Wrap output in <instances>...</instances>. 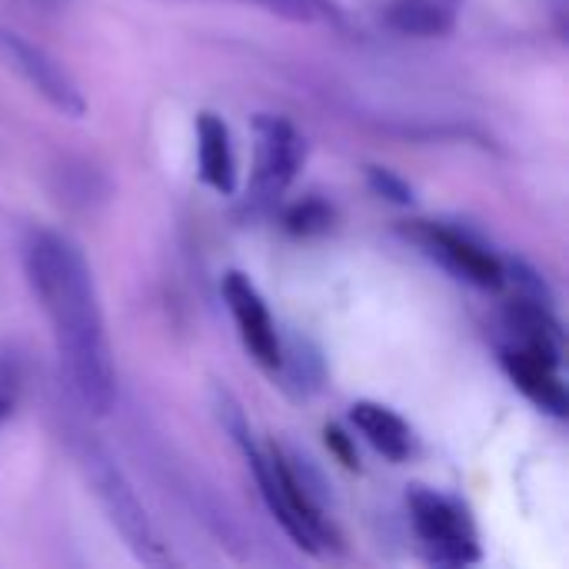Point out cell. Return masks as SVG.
I'll return each instance as SVG.
<instances>
[{
    "instance_id": "obj_18",
    "label": "cell",
    "mask_w": 569,
    "mask_h": 569,
    "mask_svg": "<svg viewBox=\"0 0 569 569\" xmlns=\"http://www.w3.org/2000/svg\"><path fill=\"white\" fill-rule=\"evenodd\" d=\"M320 3H327V7H333V10H340V3H337V0H320Z\"/></svg>"
},
{
    "instance_id": "obj_4",
    "label": "cell",
    "mask_w": 569,
    "mask_h": 569,
    "mask_svg": "<svg viewBox=\"0 0 569 569\" xmlns=\"http://www.w3.org/2000/svg\"><path fill=\"white\" fill-rule=\"evenodd\" d=\"M307 143L300 130L277 113H260L253 120V177L247 187V210L270 213L287 187L297 180V170L303 167Z\"/></svg>"
},
{
    "instance_id": "obj_3",
    "label": "cell",
    "mask_w": 569,
    "mask_h": 569,
    "mask_svg": "<svg viewBox=\"0 0 569 569\" xmlns=\"http://www.w3.org/2000/svg\"><path fill=\"white\" fill-rule=\"evenodd\" d=\"M407 510L430 567H470L483 560L477 527L460 500L430 487H413L407 493Z\"/></svg>"
},
{
    "instance_id": "obj_2",
    "label": "cell",
    "mask_w": 569,
    "mask_h": 569,
    "mask_svg": "<svg viewBox=\"0 0 569 569\" xmlns=\"http://www.w3.org/2000/svg\"><path fill=\"white\" fill-rule=\"evenodd\" d=\"M73 453H77V467H80L93 500L100 503L103 517L120 533V540L130 547V553L140 563H153V567L170 563V557H167V550L160 543L157 527L150 523L137 490L130 487L123 470L113 463V457L97 440H90V437H80Z\"/></svg>"
},
{
    "instance_id": "obj_17",
    "label": "cell",
    "mask_w": 569,
    "mask_h": 569,
    "mask_svg": "<svg viewBox=\"0 0 569 569\" xmlns=\"http://www.w3.org/2000/svg\"><path fill=\"white\" fill-rule=\"evenodd\" d=\"M323 440H327V447H330V453L347 467V470H357L360 467V457H357V443H353V437H347L340 427H327L323 430Z\"/></svg>"
},
{
    "instance_id": "obj_13",
    "label": "cell",
    "mask_w": 569,
    "mask_h": 569,
    "mask_svg": "<svg viewBox=\"0 0 569 569\" xmlns=\"http://www.w3.org/2000/svg\"><path fill=\"white\" fill-rule=\"evenodd\" d=\"M283 227L293 237H320L333 227V207L320 197H303L283 210Z\"/></svg>"
},
{
    "instance_id": "obj_16",
    "label": "cell",
    "mask_w": 569,
    "mask_h": 569,
    "mask_svg": "<svg viewBox=\"0 0 569 569\" xmlns=\"http://www.w3.org/2000/svg\"><path fill=\"white\" fill-rule=\"evenodd\" d=\"M367 183H370V190L377 197H383V200H390L397 207H410L413 203V187L400 173H393L387 167H367Z\"/></svg>"
},
{
    "instance_id": "obj_5",
    "label": "cell",
    "mask_w": 569,
    "mask_h": 569,
    "mask_svg": "<svg viewBox=\"0 0 569 569\" xmlns=\"http://www.w3.org/2000/svg\"><path fill=\"white\" fill-rule=\"evenodd\" d=\"M403 233L427 257H433L443 270H450L457 280H467L480 290H500L507 283L503 260L483 240H477L470 230L437 223V220H413L403 227Z\"/></svg>"
},
{
    "instance_id": "obj_1",
    "label": "cell",
    "mask_w": 569,
    "mask_h": 569,
    "mask_svg": "<svg viewBox=\"0 0 569 569\" xmlns=\"http://www.w3.org/2000/svg\"><path fill=\"white\" fill-rule=\"evenodd\" d=\"M23 273L50 320L70 393L93 417L110 413L117 403V370L83 250L57 230H37L23 247Z\"/></svg>"
},
{
    "instance_id": "obj_10",
    "label": "cell",
    "mask_w": 569,
    "mask_h": 569,
    "mask_svg": "<svg viewBox=\"0 0 569 569\" xmlns=\"http://www.w3.org/2000/svg\"><path fill=\"white\" fill-rule=\"evenodd\" d=\"M197 163H200V180L230 197L237 190V157H233V143H230V130L223 123V117L203 110L197 117Z\"/></svg>"
},
{
    "instance_id": "obj_12",
    "label": "cell",
    "mask_w": 569,
    "mask_h": 569,
    "mask_svg": "<svg viewBox=\"0 0 569 569\" xmlns=\"http://www.w3.org/2000/svg\"><path fill=\"white\" fill-rule=\"evenodd\" d=\"M273 377L283 380L280 387L287 393H293L297 400H307V397H313L323 387V377H327L323 357L307 340H293V343H283L280 340V363H277Z\"/></svg>"
},
{
    "instance_id": "obj_9",
    "label": "cell",
    "mask_w": 569,
    "mask_h": 569,
    "mask_svg": "<svg viewBox=\"0 0 569 569\" xmlns=\"http://www.w3.org/2000/svg\"><path fill=\"white\" fill-rule=\"evenodd\" d=\"M350 423L390 463H403V460H410L417 453V437H413L410 423L397 410H390L383 403H373V400L353 403L350 407Z\"/></svg>"
},
{
    "instance_id": "obj_6",
    "label": "cell",
    "mask_w": 569,
    "mask_h": 569,
    "mask_svg": "<svg viewBox=\"0 0 569 569\" xmlns=\"http://www.w3.org/2000/svg\"><path fill=\"white\" fill-rule=\"evenodd\" d=\"M0 57L63 117L80 120L87 113V100L80 83L70 77V70L50 57L43 47L30 43L27 37L13 33V30H0Z\"/></svg>"
},
{
    "instance_id": "obj_8",
    "label": "cell",
    "mask_w": 569,
    "mask_h": 569,
    "mask_svg": "<svg viewBox=\"0 0 569 569\" xmlns=\"http://www.w3.org/2000/svg\"><path fill=\"white\" fill-rule=\"evenodd\" d=\"M500 363L507 370V377L513 380V387L533 403L540 407L543 413L563 420L569 410L567 383H563V360L557 357H547L540 350H530V347H517V343H507L500 350Z\"/></svg>"
},
{
    "instance_id": "obj_11",
    "label": "cell",
    "mask_w": 569,
    "mask_h": 569,
    "mask_svg": "<svg viewBox=\"0 0 569 569\" xmlns=\"http://www.w3.org/2000/svg\"><path fill=\"white\" fill-rule=\"evenodd\" d=\"M463 0H390L383 7V23L400 37L437 40L453 33Z\"/></svg>"
},
{
    "instance_id": "obj_14",
    "label": "cell",
    "mask_w": 569,
    "mask_h": 569,
    "mask_svg": "<svg viewBox=\"0 0 569 569\" xmlns=\"http://www.w3.org/2000/svg\"><path fill=\"white\" fill-rule=\"evenodd\" d=\"M237 3H253L263 7L283 20H297V23H310V20H330V23H343V10H333L320 0H237Z\"/></svg>"
},
{
    "instance_id": "obj_7",
    "label": "cell",
    "mask_w": 569,
    "mask_h": 569,
    "mask_svg": "<svg viewBox=\"0 0 569 569\" xmlns=\"http://www.w3.org/2000/svg\"><path fill=\"white\" fill-rule=\"evenodd\" d=\"M223 300L237 323L243 350L253 357L257 367L273 373L280 363V333H277V323H273L260 290L250 283V277H243L240 270H230L223 277Z\"/></svg>"
},
{
    "instance_id": "obj_15",
    "label": "cell",
    "mask_w": 569,
    "mask_h": 569,
    "mask_svg": "<svg viewBox=\"0 0 569 569\" xmlns=\"http://www.w3.org/2000/svg\"><path fill=\"white\" fill-rule=\"evenodd\" d=\"M20 387H23L20 357L10 347H0V427L13 417L17 400H20Z\"/></svg>"
}]
</instances>
